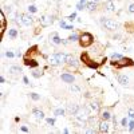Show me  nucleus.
<instances>
[{
    "instance_id": "nucleus-1",
    "label": "nucleus",
    "mask_w": 134,
    "mask_h": 134,
    "mask_svg": "<svg viewBox=\"0 0 134 134\" xmlns=\"http://www.w3.org/2000/svg\"><path fill=\"white\" fill-rule=\"evenodd\" d=\"M80 62H82L87 68H91V70H98L101 66H103V65H105V62H107V58L105 56V58H102V59H101V62H98L97 59H92L89 51H83L82 54H80Z\"/></svg>"
},
{
    "instance_id": "nucleus-2",
    "label": "nucleus",
    "mask_w": 134,
    "mask_h": 134,
    "mask_svg": "<svg viewBox=\"0 0 134 134\" xmlns=\"http://www.w3.org/2000/svg\"><path fill=\"white\" fill-rule=\"evenodd\" d=\"M95 39H94V35H92L91 32H87V31H82L79 32V40L78 43L82 48H89L91 47L92 44H94Z\"/></svg>"
},
{
    "instance_id": "nucleus-3",
    "label": "nucleus",
    "mask_w": 134,
    "mask_h": 134,
    "mask_svg": "<svg viewBox=\"0 0 134 134\" xmlns=\"http://www.w3.org/2000/svg\"><path fill=\"white\" fill-rule=\"evenodd\" d=\"M110 66L117 68V70H121V68H126V67H134V60L131 58H127V56H123L118 60H110Z\"/></svg>"
},
{
    "instance_id": "nucleus-4",
    "label": "nucleus",
    "mask_w": 134,
    "mask_h": 134,
    "mask_svg": "<svg viewBox=\"0 0 134 134\" xmlns=\"http://www.w3.org/2000/svg\"><path fill=\"white\" fill-rule=\"evenodd\" d=\"M90 107H86V106H79V109H78V111L74 114V117L77 118L78 121H80V122H83V123H86L87 121H89V118H90Z\"/></svg>"
},
{
    "instance_id": "nucleus-5",
    "label": "nucleus",
    "mask_w": 134,
    "mask_h": 134,
    "mask_svg": "<svg viewBox=\"0 0 134 134\" xmlns=\"http://www.w3.org/2000/svg\"><path fill=\"white\" fill-rule=\"evenodd\" d=\"M101 24L109 31H117L119 28V23L110 17H101Z\"/></svg>"
},
{
    "instance_id": "nucleus-6",
    "label": "nucleus",
    "mask_w": 134,
    "mask_h": 134,
    "mask_svg": "<svg viewBox=\"0 0 134 134\" xmlns=\"http://www.w3.org/2000/svg\"><path fill=\"white\" fill-rule=\"evenodd\" d=\"M38 22H39V26H42L43 28H46V27L51 26L52 23L55 22V16H52V15H42L38 19Z\"/></svg>"
},
{
    "instance_id": "nucleus-7",
    "label": "nucleus",
    "mask_w": 134,
    "mask_h": 134,
    "mask_svg": "<svg viewBox=\"0 0 134 134\" xmlns=\"http://www.w3.org/2000/svg\"><path fill=\"white\" fill-rule=\"evenodd\" d=\"M39 55H40L39 47L36 44H34V46H31V47L26 51V54L23 55V58H32V59H38Z\"/></svg>"
},
{
    "instance_id": "nucleus-8",
    "label": "nucleus",
    "mask_w": 134,
    "mask_h": 134,
    "mask_svg": "<svg viewBox=\"0 0 134 134\" xmlns=\"http://www.w3.org/2000/svg\"><path fill=\"white\" fill-rule=\"evenodd\" d=\"M19 15H20V19H22L23 26L30 27V26L34 24V17L31 16L30 12H19Z\"/></svg>"
},
{
    "instance_id": "nucleus-9",
    "label": "nucleus",
    "mask_w": 134,
    "mask_h": 134,
    "mask_svg": "<svg viewBox=\"0 0 134 134\" xmlns=\"http://www.w3.org/2000/svg\"><path fill=\"white\" fill-rule=\"evenodd\" d=\"M66 65L70 66V67H73L74 70H78V67H79V60L75 58L74 54H67V56H66Z\"/></svg>"
},
{
    "instance_id": "nucleus-10",
    "label": "nucleus",
    "mask_w": 134,
    "mask_h": 134,
    "mask_svg": "<svg viewBox=\"0 0 134 134\" xmlns=\"http://www.w3.org/2000/svg\"><path fill=\"white\" fill-rule=\"evenodd\" d=\"M5 30H7V17H5L4 11L0 9V34H2V36L4 35Z\"/></svg>"
},
{
    "instance_id": "nucleus-11",
    "label": "nucleus",
    "mask_w": 134,
    "mask_h": 134,
    "mask_svg": "<svg viewBox=\"0 0 134 134\" xmlns=\"http://www.w3.org/2000/svg\"><path fill=\"white\" fill-rule=\"evenodd\" d=\"M23 63H24V66L30 67V68H36V67H39L38 59H32V58H23Z\"/></svg>"
},
{
    "instance_id": "nucleus-12",
    "label": "nucleus",
    "mask_w": 134,
    "mask_h": 134,
    "mask_svg": "<svg viewBox=\"0 0 134 134\" xmlns=\"http://www.w3.org/2000/svg\"><path fill=\"white\" fill-rule=\"evenodd\" d=\"M60 79L65 83H68V85H71V83L75 82V77H74L71 73H62L60 74Z\"/></svg>"
},
{
    "instance_id": "nucleus-13",
    "label": "nucleus",
    "mask_w": 134,
    "mask_h": 134,
    "mask_svg": "<svg viewBox=\"0 0 134 134\" xmlns=\"http://www.w3.org/2000/svg\"><path fill=\"white\" fill-rule=\"evenodd\" d=\"M98 131H99V133H109V131H110L109 121H103V119H101L99 125H98Z\"/></svg>"
},
{
    "instance_id": "nucleus-14",
    "label": "nucleus",
    "mask_w": 134,
    "mask_h": 134,
    "mask_svg": "<svg viewBox=\"0 0 134 134\" xmlns=\"http://www.w3.org/2000/svg\"><path fill=\"white\" fill-rule=\"evenodd\" d=\"M50 42L55 46H59V44H62V38L56 32H52V34H50Z\"/></svg>"
},
{
    "instance_id": "nucleus-15",
    "label": "nucleus",
    "mask_w": 134,
    "mask_h": 134,
    "mask_svg": "<svg viewBox=\"0 0 134 134\" xmlns=\"http://www.w3.org/2000/svg\"><path fill=\"white\" fill-rule=\"evenodd\" d=\"M117 80H118V83L122 85V86L129 85V77L125 75V74H117Z\"/></svg>"
},
{
    "instance_id": "nucleus-16",
    "label": "nucleus",
    "mask_w": 134,
    "mask_h": 134,
    "mask_svg": "<svg viewBox=\"0 0 134 134\" xmlns=\"http://www.w3.org/2000/svg\"><path fill=\"white\" fill-rule=\"evenodd\" d=\"M8 73L11 75H19L23 73V68L20 66H17V65H14V66H9L8 67Z\"/></svg>"
},
{
    "instance_id": "nucleus-17",
    "label": "nucleus",
    "mask_w": 134,
    "mask_h": 134,
    "mask_svg": "<svg viewBox=\"0 0 134 134\" xmlns=\"http://www.w3.org/2000/svg\"><path fill=\"white\" fill-rule=\"evenodd\" d=\"M103 8L107 11V12H114L115 11V4L113 0H106V2L103 3Z\"/></svg>"
},
{
    "instance_id": "nucleus-18",
    "label": "nucleus",
    "mask_w": 134,
    "mask_h": 134,
    "mask_svg": "<svg viewBox=\"0 0 134 134\" xmlns=\"http://www.w3.org/2000/svg\"><path fill=\"white\" fill-rule=\"evenodd\" d=\"M99 117H101V119H103V121H110L113 118V115H111V113L107 109H105V110H102V111H99Z\"/></svg>"
},
{
    "instance_id": "nucleus-19",
    "label": "nucleus",
    "mask_w": 134,
    "mask_h": 134,
    "mask_svg": "<svg viewBox=\"0 0 134 134\" xmlns=\"http://www.w3.org/2000/svg\"><path fill=\"white\" fill-rule=\"evenodd\" d=\"M48 63L51 66H60V63H59V60H58L55 52H54V54H51V55H48Z\"/></svg>"
},
{
    "instance_id": "nucleus-20",
    "label": "nucleus",
    "mask_w": 134,
    "mask_h": 134,
    "mask_svg": "<svg viewBox=\"0 0 134 134\" xmlns=\"http://www.w3.org/2000/svg\"><path fill=\"white\" fill-rule=\"evenodd\" d=\"M125 30L127 34H134V20H127L125 23Z\"/></svg>"
},
{
    "instance_id": "nucleus-21",
    "label": "nucleus",
    "mask_w": 134,
    "mask_h": 134,
    "mask_svg": "<svg viewBox=\"0 0 134 134\" xmlns=\"http://www.w3.org/2000/svg\"><path fill=\"white\" fill-rule=\"evenodd\" d=\"M32 114H34V117L36 118V119H44L46 118V115H44V113L42 111V110H39V109H34L32 110Z\"/></svg>"
},
{
    "instance_id": "nucleus-22",
    "label": "nucleus",
    "mask_w": 134,
    "mask_h": 134,
    "mask_svg": "<svg viewBox=\"0 0 134 134\" xmlns=\"http://www.w3.org/2000/svg\"><path fill=\"white\" fill-rule=\"evenodd\" d=\"M97 7H98V3L92 2V0L86 4V9L89 11V12H94V11H97Z\"/></svg>"
},
{
    "instance_id": "nucleus-23",
    "label": "nucleus",
    "mask_w": 134,
    "mask_h": 134,
    "mask_svg": "<svg viewBox=\"0 0 134 134\" xmlns=\"http://www.w3.org/2000/svg\"><path fill=\"white\" fill-rule=\"evenodd\" d=\"M90 109H91V111H94V113H99L101 111V105L97 101H92V102H90Z\"/></svg>"
},
{
    "instance_id": "nucleus-24",
    "label": "nucleus",
    "mask_w": 134,
    "mask_h": 134,
    "mask_svg": "<svg viewBox=\"0 0 134 134\" xmlns=\"http://www.w3.org/2000/svg\"><path fill=\"white\" fill-rule=\"evenodd\" d=\"M78 109H79V106L77 103H68L67 105V110L70 111V114H73V115L78 111Z\"/></svg>"
},
{
    "instance_id": "nucleus-25",
    "label": "nucleus",
    "mask_w": 134,
    "mask_h": 134,
    "mask_svg": "<svg viewBox=\"0 0 134 134\" xmlns=\"http://www.w3.org/2000/svg\"><path fill=\"white\" fill-rule=\"evenodd\" d=\"M56 54V58H58V60H59V63L60 65H63V63H66V56H67V54L66 52H55Z\"/></svg>"
},
{
    "instance_id": "nucleus-26",
    "label": "nucleus",
    "mask_w": 134,
    "mask_h": 134,
    "mask_svg": "<svg viewBox=\"0 0 134 134\" xmlns=\"http://www.w3.org/2000/svg\"><path fill=\"white\" fill-rule=\"evenodd\" d=\"M43 74H44V68H40V70H39L38 67H36V68H35L34 71L31 73V75H32L34 78H40Z\"/></svg>"
},
{
    "instance_id": "nucleus-27",
    "label": "nucleus",
    "mask_w": 134,
    "mask_h": 134,
    "mask_svg": "<svg viewBox=\"0 0 134 134\" xmlns=\"http://www.w3.org/2000/svg\"><path fill=\"white\" fill-rule=\"evenodd\" d=\"M70 91H71L73 94H75V95H79L80 94V87L77 86V85H74V83H71V85H70Z\"/></svg>"
},
{
    "instance_id": "nucleus-28",
    "label": "nucleus",
    "mask_w": 134,
    "mask_h": 134,
    "mask_svg": "<svg viewBox=\"0 0 134 134\" xmlns=\"http://www.w3.org/2000/svg\"><path fill=\"white\" fill-rule=\"evenodd\" d=\"M65 114H66V110L63 107H56L54 110V115H55V117H63Z\"/></svg>"
},
{
    "instance_id": "nucleus-29",
    "label": "nucleus",
    "mask_w": 134,
    "mask_h": 134,
    "mask_svg": "<svg viewBox=\"0 0 134 134\" xmlns=\"http://www.w3.org/2000/svg\"><path fill=\"white\" fill-rule=\"evenodd\" d=\"M59 26H60V28H63V30H74L73 24H67L66 20H63V19L59 22Z\"/></svg>"
},
{
    "instance_id": "nucleus-30",
    "label": "nucleus",
    "mask_w": 134,
    "mask_h": 134,
    "mask_svg": "<svg viewBox=\"0 0 134 134\" xmlns=\"http://www.w3.org/2000/svg\"><path fill=\"white\" fill-rule=\"evenodd\" d=\"M17 35H19V32H17L16 28H9V30H8V36L11 39H16Z\"/></svg>"
},
{
    "instance_id": "nucleus-31",
    "label": "nucleus",
    "mask_w": 134,
    "mask_h": 134,
    "mask_svg": "<svg viewBox=\"0 0 134 134\" xmlns=\"http://www.w3.org/2000/svg\"><path fill=\"white\" fill-rule=\"evenodd\" d=\"M67 39H68V42H78L79 40V34L78 32H73Z\"/></svg>"
},
{
    "instance_id": "nucleus-32",
    "label": "nucleus",
    "mask_w": 134,
    "mask_h": 134,
    "mask_svg": "<svg viewBox=\"0 0 134 134\" xmlns=\"http://www.w3.org/2000/svg\"><path fill=\"white\" fill-rule=\"evenodd\" d=\"M30 98L32 101H35V102L42 99V97H40V94H38V92H30Z\"/></svg>"
},
{
    "instance_id": "nucleus-33",
    "label": "nucleus",
    "mask_w": 134,
    "mask_h": 134,
    "mask_svg": "<svg viewBox=\"0 0 134 134\" xmlns=\"http://www.w3.org/2000/svg\"><path fill=\"white\" fill-rule=\"evenodd\" d=\"M27 9H28V12H30V14H36V12H38L36 5H34V4H30V5L27 7Z\"/></svg>"
},
{
    "instance_id": "nucleus-34",
    "label": "nucleus",
    "mask_w": 134,
    "mask_h": 134,
    "mask_svg": "<svg viewBox=\"0 0 134 134\" xmlns=\"http://www.w3.org/2000/svg\"><path fill=\"white\" fill-rule=\"evenodd\" d=\"M121 58H123L119 52H113L111 54V56H110V59H113V60H118V59H121Z\"/></svg>"
},
{
    "instance_id": "nucleus-35",
    "label": "nucleus",
    "mask_w": 134,
    "mask_h": 134,
    "mask_svg": "<svg viewBox=\"0 0 134 134\" xmlns=\"http://www.w3.org/2000/svg\"><path fill=\"white\" fill-rule=\"evenodd\" d=\"M66 19L68 20V22H74L75 19H78V15H77V12H73V14H70Z\"/></svg>"
},
{
    "instance_id": "nucleus-36",
    "label": "nucleus",
    "mask_w": 134,
    "mask_h": 134,
    "mask_svg": "<svg viewBox=\"0 0 134 134\" xmlns=\"http://www.w3.org/2000/svg\"><path fill=\"white\" fill-rule=\"evenodd\" d=\"M127 131H130V133L134 131V119H130L129 121V125H127Z\"/></svg>"
},
{
    "instance_id": "nucleus-37",
    "label": "nucleus",
    "mask_w": 134,
    "mask_h": 134,
    "mask_svg": "<svg viewBox=\"0 0 134 134\" xmlns=\"http://www.w3.org/2000/svg\"><path fill=\"white\" fill-rule=\"evenodd\" d=\"M46 122H47L50 126H55V118H54V117H48V118H46Z\"/></svg>"
},
{
    "instance_id": "nucleus-38",
    "label": "nucleus",
    "mask_w": 134,
    "mask_h": 134,
    "mask_svg": "<svg viewBox=\"0 0 134 134\" xmlns=\"http://www.w3.org/2000/svg\"><path fill=\"white\" fill-rule=\"evenodd\" d=\"M127 125H129V119H127L126 117H125V118H122V119H121V126L123 127V129H126V126H127Z\"/></svg>"
},
{
    "instance_id": "nucleus-39",
    "label": "nucleus",
    "mask_w": 134,
    "mask_h": 134,
    "mask_svg": "<svg viewBox=\"0 0 134 134\" xmlns=\"http://www.w3.org/2000/svg\"><path fill=\"white\" fill-rule=\"evenodd\" d=\"M5 56L9 58V59H12V58H16V56H15V52H14V51H11V50L5 51Z\"/></svg>"
},
{
    "instance_id": "nucleus-40",
    "label": "nucleus",
    "mask_w": 134,
    "mask_h": 134,
    "mask_svg": "<svg viewBox=\"0 0 134 134\" xmlns=\"http://www.w3.org/2000/svg\"><path fill=\"white\" fill-rule=\"evenodd\" d=\"M77 9H78V11H83V9H86V5L82 4V3H78V4H77Z\"/></svg>"
},
{
    "instance_id": "nucleus-41",
    "label": "nucleus",
    "mask_w": 134,
    "mask_h": 134,
    "mask_svg": "<svg viewBox=\"0 0 134 134\" xmlns=\"http://www.w3.org/2000/svg\"><path fill=\"white\" fill-rule=\"evenodd\" d=\"M127 115L130 117V119H134V110L133 109H129V110H127Z\"/></svg>"
},
{
    "instance_id": "nucleus-42",
    "label": "nucleus",
    "mask_w": 134,
    "mask_h": 134,
    "mask_svg": "<svg viewBox=\"0 0 134 134\" xmlns=\"http://www.w3.org/2000/svg\"><path fill=\"white\" fill-rule=\"evenodd\" d=\"M127 12L129 14H134V3H131L129 5V8H127Z\"/></svg>"
},
{
    "instance_id": "nucleus-43",
    "label": "nucleus",
    "mask_w": 134,
    "mask_h": 134,
    "mask_svg": "<svg viewBox=\"0 0 134 134\" xmlns=\"http://www.w3.org/2000/svg\"><path fill=\"white\" fill-rule=\"evenodd\" d=\"M85 131H86V133H89V134H94L97 130H95V129H92V127H90V129H86Z\"/></svg>"
},
{
    "instance_id": "nucleus-44",
    "label": "nucleus",
    "mask_w": 134,
    "mask_h": 134,
    "mask_svg": "<svg viewBox=\"0 0 134 134\" xmlns=\"http://www.w3.org/2000/svg\"><path fill=\"white\" fill-rule=\"evenodd\" d=\"M20 130H22L23 133H28V131H30V129H28L27 126H22V127H20Z\"/></svg>"
},
{
    "instance_id": "nucleus-45",
    "label": "nucleus",
    "mask_w": 134,
    "mask_h": 134,
    "mask_svg": "<svg viewBox=\"0 0 134 134\" xmlns=\"http://www.w3.org/2000/svg\"><path fill=\"white\" fill-rule=\"evenodd\" d=\"M23 83H24V85H30V80H28L27 77H23Z\"/></svg>"
},
{
    "instance_id": "nucleus-46",
    "label": "nucleus",
    "mask_w": 134,
    "mask_h": 134,
    "mask_svg": "<svg viewBox=\"0 0 134 134\" xmlns=\"http://www.w3.org/2000/svg\"><path fill=\"white\" fill-rule=\"evenodd\" d=\"M15 56H16V58H20V56H22V52H20L19 50H16V51H15Z\"/></svg>"
},
{
    "instance_id": "nucleus-47",
    "label": "nucleus",
    "mask_w": 134,
    "mask_h": 134,
    "mask_svg": "<svg viewBox=\"0 0 134 134\" xmlns=\"http://www.w3.org/2000/svg\"><path fill=\"white\" fill-rule=\"evenodd\" d=\"M62 44H68V39H62Z\"/></svg>"
},
{
    "instance_id": "nucleus-48",
    "label": "nucleus",
    "mask_w": 134,
    "mask_h": 134,
    "mask_svg": "<svg viewBox=\"0 0 134 134\" xmlns=\"http://www.w3.org/2000/svg\"><path fill=\"white\" fill-rule=\"evenodd\" d=\"M0 82H2V83H5V78L3 77V75H2V77H0Z\"/></svg>"
},
{
    "instance_id": "nucleus-49",
    "label": "nucleus",
    "mask_w": 134,
    "mask_h": 134,
    "mask_svg": "<svg viewBox=\"0 0 134 134\" xmlns=\"http://www.w3.org/2000/svg\"><path fill=\"white\" fill-rule=\"evenodd\" d=\"M63 133H66V134H68V133H70V130L67 129V127H65V129H63Z\"/></svg>"
},
{
    "instance_id": "nucleus-50",
    "label": "nucleus",
    "mask_w": 134,
    "mask_h": 134,
    "mask_svg": "<svg viewBox=\"0 0 134 134\" xmlns=\"http://www.w3.org/2000/svg\"><path fill=\"white\" fill-rule=\"evenodd\" d=\"M79 3H82V4L86 5V4H87V0H79Z\"/></svg>"
},
{
    "instance_id": "nucleus-51",
    "label": "nucleus",
    "mask_w": 134,
    "mask_h": 134,
    "mask_svg": "<svg viewBox=\"0 0 134 134\" xmlns=\"http://www.w3.org/2000/svg\"><path fill=\"white\" fill-rule=\"evenodd\" d=\"M92 2H95V3H99V2H101V0H92Z\"/></svg>"
}]
</instances>
